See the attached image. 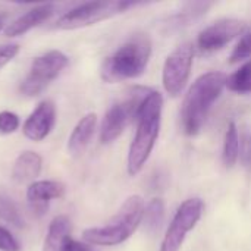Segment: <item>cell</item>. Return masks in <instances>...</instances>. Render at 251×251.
Returning <instances> with one entry per match:
<instances>
[{"mask_svg":"<svg viewBox=\"0 0 251 251\" xmlns=\"http://www.w3.org/2000/svg\"><path fill=\"white\" fill-rule=\"evenodd\" d=\"M163 110V96L159 91H150L141 103L137 115V131L128 150L126 169L131 176L141 172L147 163L154 144L159 138Z\"/></svg>","mask_w":251,"mask_h":251,"instance_id":"6da1fadb","label":"cell"},{"mask_svg":"<svg viewBox=\"0 0 251 251\" xmlns=\"http://www.w3.org/2000/svg\"><path fill=\"white\" fill-rule=\"evenodd\" d=\"M226 87V75L212 71L199 76L185 94L181 109V124L187 135H197L213 106Z\"/></svg>","mask_w":251,"mask_h":251,"instance_id":"7a4b0ae2","label":"cell"},{"mask_svg":"<svg viewBox=\"0 0 251 251\" xmlns=\"http://www.w3.org/2000/svg\"><path fill=\"white\" fill-rule=\"evenodd\" d=\"M151 56V41L147 35L138 34L124 43L113 54L104 59L100 75L104 82L115 84L138 78L144 74Z\"/></svg>","mask_w":251,"mask_h":251,"instance_id":"3957f363","label":"cell"},{"mask_svg":"<svg viewBox=\"0 0 251 251\" xmlns=\"http://www.w3.org/2000/svg\"><path fill=\"white\" fill-rule=\"evenodd\" d=\"M144 216V201L140 196L128 197L118 213L104 225L87 228L82 232L84 241L93 246L113 247L126 241L140 226Z\"/></svg>","mask_w":251,"mask_h":251,"instance_id":"277c9868","label":"cell"},{"mask_svg":"<svg viewBox=\"0 0 251 251\" xmlns=\"http://www.w3.org/2000/svg\"><path fill=\"white\" fill-rule=\"evenodd\" d=\"M151 90L135 87L131 93L121 101L112 104L103 116L100 125V141L101 144H110L121 137L125 128L132 119H137L141 103L149 96Z\"/></svg>","mask_w":251,"mask_h":251,"instance_id":"5b68a950","label":"cell"},{"mask_svg":"<svg viewBox=\"0 0 251 251\" xmlns=\"http://www.w3.org/2000/svg\"><path fill=\"white\" fill-rule=\"evenodd\" d=\"M69 57L60 50H49L37 56L21 82V93L28 97L41 94L68 66Z\"/></svg>","mask_w":251,"mask_h":251,"instance_id":"8992f818","label":"cell"},{"mask_svg":"<svg viewBox=\"0 0 251 251\" xmlns=\"http://www.w3.org/2000/svg\"><path fill=\"white\" fill-rule=\"evenodd\" d=\"M131 6H135L134 1H87L81 3L71 10L65 12L57 21L56 28L59 29H78L84 26L94 25L97 22L106 21L118 13L125 12Z\"/></svg>","mask_w":251,"mask_h":251,"instance_id":"52a82bcc","label":"cell"},{"mask_svg":"<svg viewBox=\"0 0 251 251\" xmlns=\"http://www.w3.org/2000/svg\"><path fill=\"white\" fill-rule=\"evenodd\" d=\"M203 200L199 197H193L185 200L176 210L163 240L160 244V251H179L187 234L196 228L203 215Z\"/></svg>","mask_w":251,"mask_h":251,"instance_id":"ba28073f","label":"cell"},{"mask_svg":"<svg viewBox=\"0 0 251 251\" xmlns=\"http://www.w3.org/2000/svg\"><path fill=\"white\" fill-rule=\"evenodd\" d=\"M194 60V46L191 43H182L178 46L165 60L162 82L166 93L176 97L185 88Z\"/></svg>","mask_w":251,"mask_h":251,"instance_id":"9c48e42d","label":"cell"},{"mask_svg":"<svg viewBox=\"0 0 251 251\" xmlns=\"http://www.w3.org/2000/svg\"><path fill=\"white\" fill-rule=\"evenodd\" d=\"M246 29V24L235 18H224L207 28H204L197 37V47L201 53H213L224 49L234 38L241 35Z\"/></svg>","mask_w":251,"mask_h":251,"instance_id":"30bf717a","label":"cell"},{"mask_svg":"<svg viewBox=\"0 0 251 251\" xmlns=\"http://www.w3.org/2000/svg\"><path fill=\"white\" fill-rule=\"evenodd\" d=\"M56 122V107L50 100H43L29 113L22 125L24 135L31 141H43L49 137Z\"/></svg>","mask_w":251,"mask_h":251,"instance_id":"8fae6325","label":"cell"},{"mask_svg":"<svg viewBox=\"0 0 251 251\" xmlns=\"http://www.w3.org/2000/svg\"><path fill=\"white\" fill-rule=\"evenodd\" d=\"M43 251H87L84 246L71 238V221L68 216H56L49 225Z\"/></svg>","mask_w":251,"mask_h":251,"instance_id":"7c38bea8","label":"cell"},{"mask_svg":"<svg viewBox=\"0 0 251 251\" xmlns=\"http://www.w3.org/2000/svg\"><path fill=\"white\" fill-rule=\"evenodd\" d=\"M65 194V187L62 182L53 179H38L28 185L26 188V200L31 210L37 215H43L50 201L54 199H60Z\"/></svg>","mask_w":251,"mask_h":251,"instance_id":"4fadbf2b","label":"cell"},{"mask_svg":"<svg viewBox=\"0 0 251 251\" xmlns=\"http://www.w3.org/2000/svg\"><path fill=\"white\" fill-rule=\"evenodd\" d=\"M54 13V6L50 3L46 4H38L29 10H26L24 15L18 16L15 21H12L10 24H7L3 29L6 37H19L26 34L28 31H31L32 28L41 25L43 22L49 21L50 16Z\"/></svg>","mask_w":251,"mask_h":251,"instance_id":"5bb4252c","label":"cell"},{"mask_svg":"<svg viewBox=\"0 0 251 251\" xmlns=\"http://www.w3.org/2000/svg\"><path fill=\"white\" fill-rule=\"evenodd\" d=\"M97 128V115L96 113H87L84 115L78 124L74 126L69 138H68V153L72 157H79L85 149L88 147V144L91 143L94 132Z\"/></svg>","mask_w":251,"mask_h":251,"instance_id":"9a60e30c","label":"cell"},{"mask_svg":"<svg viewBox=\"0 0 251 251\" xmlns=\"http://www.w3.org/2000/svg\"><path fill=\"white\" fill-rule=\"evenodd\" d=\"M43 169V159L38 153L26 150L22 151L13 162L12 166V179L16 184L34 182Z\"/></svg>","mask_w":251,"mask_h":251,"instance_id":"2e32d148","label":"cell"},{"mask_svg":"<svg viewBox=\"0 0 251 251\" xmlns=\"http://www.w3.org/2000/svg\"><path fill=\"white\" fill-rule=\"evenodd\" d=\"M240 157V134L238 128L234 122H231L226 128L224 138V151L222 160L226 168H234Z\"/></svg>","mask_w":251,"mask_h":251,"instance_id":"e0dca14e","label":"cell"},{"mask_svg":"<svg viewBox=\"0 0 251 251\" xmlns=\"http://www.w3.org/2000/svg\"><path fill=\"white\" fill-rule=\"evenodd\" d=\"M226 87L232 93L251 94V60L226 78Z\"/></svg>","mask_w":251,"mask_h":251,"instance_id":"ac0fdd59","label":"cell"},{"mask_svg":"<svg viewBox=\"0 0 251 251\" xmlns=\"http://www.w3.org/2000/svg\"><path fill=\"white\" fill-rule=\"evenodd\" d=\"M144 225L149 232H156L160 229L165 219V204L162 199H153L144 209Z\"/></svg>","mask_w":251,"mask_h":251,"instance_id":"d6986e66","label":"cell"},{"mask_svg":"<svg viewBox=\"0 0 251 251\" xmlns=\"http://www.w3.org/2000/svg\"><path fill=\"white\" fill-rule=\"evenodd\" d=\"M0 219L16 228H22L25 225V221L18 206L12 201V199H9L3 193H0Z\"/></svg>","mask_w":251,"mask_h":251,"instance_id":"ffe728a7","label":"cell"},{"mask_svg":"<svg viewBox=\"0 0 251 251\" xmlns=\"http://www.w3.org/2000/svg\"><path fill=\"white\" fill-rule=\"evenodd\" d=\"M213 3H203V1H199V3H187L184 4V7L181 9V13H176L172 21H174V25L179 26V25H187L191 19H196L199 18L200 15L206 13V10L209 7H212Z\"/></svg>","mask_w":251,"mask_h":251,"instance_id":"44dd1931","label":"cell"},{"mask_svg":"<svg viewBox=\"0 0 251 251\" xmlns=\"http://www.w3.org/2000/svg\"><path fill=\"white\" fill-rule=\"evenodd\" d=\"M251 56V31L244 34L240 41L237 43V46L234 47L232 53H231V63H237L240 60H244V59H249Z\"/></svg>","mask_w":251,"mask_h":251,"instance_id":"7402d4cb","label":"cell"},{"mask_svg":"<svg viewBox=\"0 0 251 251\" xmlns=\"http://www.w3.org/2000/svg\"><path fill=\"white\" fill-rule=\"evenodd\" d=\"M21 125L19 116L10 110L0 112V135H10L18 131Z\"/></svg>","mask_w":251,"mask_h":251,"instance_id":"603a6c76","label":"cell"},{"mask_svg":"<svg viewBox=\"0 0 251 251\" xmlns=\"http://www.w3.org/2000/svg\"><path fill=\"white\" fill-rule=\"evenodd\" d=\"M0 251H21V244L9 229L0 225Z\"/></svg>","mask_w":251,"mask_h":251,"instance_id":"cb8c5ba5","label":"cell"},{"mask_svg":"<svg viewBox=\"0 0 251 251\" xmlns=\"http://www.w3.org/2000/svg\"><path fill=\"white\" fill-rule=\"evenodd\" d=\"M240 159L246 168H251V134L244 132L243 137H240Z\"/></svg>","mask_w":251,"mask_h":251,"instance_id":"d4e9b609","label":"cell"},{"mask_svg":"<svg viewBox=\"0 0 251 251\" xmlns=\"http://www.w3.org/2000/svg\"><path fill=\"white\" fill-rule=\"evenodd\" d=\"M18 53H19V44L16 43L0 46V69L4 68L7 63H10Z\"/></svg>","mask_w":251,"mask_h":251,"instance_id":"484cf974","label":"cell"},{"mask_svg":"<svg viewBox=\"0 0 251 251\" xmlns=\"http://www.w3.org/2000/svg\"><path fill=\"white\" fill-rule=\"evenodd\" d=\"M4 15H0V31L3 29V26H4Z\"/></svg>","mask_w":251,"mask_h":251,"instance_id":"4316f807","label":"cell"}]
</instances>
